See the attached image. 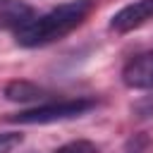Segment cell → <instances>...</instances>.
Here are the masks:
<instances>
[{
	"instance_id": "277c9868",
	"label": "cell",
	"mask_w": 153,
	"mask_h": 153,
	"mask_svg": "<svg viewBox=\"0 0 153 153\" xmlns=\"http://www.w3.org/2000/svg\"><path fill=\"white\" fill-rule=\"evenodd\" d=\"M122 81L129 88H153V50L131 57L122 69Z\"/></svg>"
},
{
	"instance_id": "7a4b0ae2",
	"label": "cell",
	"mask_w": 153,
	"mask_h": 153,
	"mask_svg": "<svg viewBox=\"0 0 153 153\" xmlns=\"http://www.w3.org/2000/svg\"><path fill=\"white\" fill-rule=\"evenodd\" d=\"M96 108L93 98L79 96V98H65V100H53V103H41L36 108L22 110L17 115H12V122L19 124H50V122H62V120H72V117H81L88 110Z\"/></svg>"
},
{
	"instance_id": "ba28073f",
	"label": "cell",
	"mask_w": 153,
	"mask_h": 153,
	"mask_svg": "<svg viewBox=\"0 0 153 153\" xmlns=\"http://www.w3.org/2000/svg\"><path fill=\"white\" fill-rule=\"evenodd\" d=\"M55 153H98V148L91 141H69L62 148H57Z\"/></svg>"
},
{
	"instance_id": "5b68a950",
	"label": "cell",
	"mask_w": 153,
	"mask_h": 153,
	"mask_svg": "<svg viewBox=\"0 0 153 153\" xmlns=\"http://www.w3.org/2000/svg\"><path fill=\"white\" fill-rule=\"evenodd\" d=\"M33 7L22 0H0V29H19L33 19Z\"/></svg>"
},
{
	"instance_id": "8992f818",
	"label": "cell",
	"mask_w": 153,
	"mask_h": 153,
	"mask_svg": "<svg viewBox=\"0 0 153 153\" xmlns=\"http://www.w3.org/2000/svg\"><path fill=\"white\" fill-rule=\"evenodd\" d=\"M5 98L12 103H31L43 98V88L31 81H10L5 86Z\"/></svg>"
},
{
	"instance_id": "52a82bcc",
	"label": "cell",
	"mask_w": 153,
	"mask_h": 153,
	"mask_svg": "<svg viewBox=\"0 0 153 153\" xmlns=\"http://www.w3.org/2000/svg\"><path fill=\"white\" fill-rule=\"evenodd\" d=\"M24 141V136L19 131H5L0 134V153H12L14 148H19Z\"/></svg>"
},
{
	"instance_id": "9c48e42d",
	"label": "cell",
	"mask_w": 153,
	"mask_h": 153,
	"mask_svg": "<svg viewBox=\"0 0 153 153\" xmlns=\"http://www.w3.org/2000/svg\"><path fill=\"white\" fill-rule=\"evenodd\" d=\"M136 110H139L141 115H153V98H151V100L139 103V105H136Z\"/></svg>"
},
{
	"instance_id": "3957f363",
	"label": "cell",
	"mask_w": 153,
	"mask_h": 153,
	"mask_svg": "<svg viewBox=\"0 0 153 153\" xmlns=\"http://www.w3.org/2000/svg\"><path fill=\"white\" fill-rule=\"evenodd\" d=\"M151 19H153V0H136V2H129L120 12L112 14L110 29L117 31V33H127V31L143 26Z\"/></svg>"
},
{
	"instance_id": "6da1fadb",
	"label": "cell",
	"mask_w": 153,
	"mask_h": 153,
	"mask_svg": "<svg viewBox=\"0 0 153 153\" xmlns=\"http://www.w3.org/2000/svg\"><path fill=\"white\" fill-rule=\"evenodd\" d=\"M91 10H93V0L62 2L53 10H48L45 14H38V17L29 19L24 26H19L14 31V41L22 48H38V45L60 41L67 33H72L91 14Z\"/></svg>"
}]
</instances>
